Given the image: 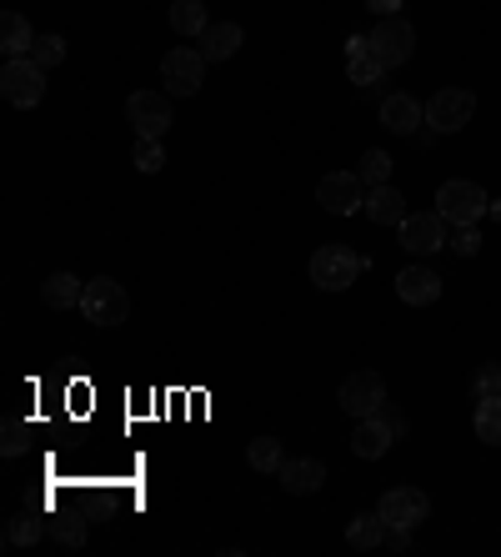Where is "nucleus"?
Listing matches in <instances>:
<instances>
[{
  "label": "nucleus",
  "mask_w": 501,
  "mask_h": 557,
  "mask_svg": "<svg viewBox=\"0 0 501 557\" xmlns=\"http://www.w3.org/2000/svg\"><path fill=\"white\" fill-rule=\"evenodd\" d=\"M361 272H366V257H356L351 247H336V242L311 251V267H306L311 286H322V292H347Z\"/></svg>",
  "instance_id": "obj_1"
},
{
  "label": "nucleus",
  "mask_w": 501,
  "mask_h": 557,
  "mask_svg": "<svg viewBox=\"0 0 501 557\" xmlns=\"http://www.w3.org/2000/svg\"><path fill=\"white\" fill-rule=\"evenodd\" d=\"M80 311H86V322H96V326H121L130 317L126 286L111 282V276H96V282H86V292H80Z\"/></svg>",
  "instance_id": "obj_2"
},
{
  "label": "nucleus",
  "mask_w": 501,
  "mask_h": 557,
  "mask_svg": "<svg viewBox=\"0 0 501 557\" xmlns=\"http://www.w3.org/2000/svg\"><path fill=\"white\" fill-rule=\"evenodd\" d=\"M437 211L451 226H476V221L491 211V196L476 182H441L437 186Z\"/></svg>",
  "instance_id": "obj_3"
},
{
  "label": "nucleus",
  "mask_w": 501,
  "mask_h": 557,
  "mask_svg": "<svg viewBox=\"0 0 501 557\" xmlns=\"http://www.w3.org/2000/svg\"><path fill=\"white\" fill-rule=\"evenodd\" d=\"M0 96H5L15 111H30V106L46 101V71H40L30 55L5 61V71H0Z\"/></svg>",
  "instance_id": "obj_4"
},
{
  "label": "nucleus",
  "mask_w": 501,
  "mask_h": 557,
  "mask_svg": "<svg viewBox=\"0 0 501 557\" xmlns=\"http://www.w3.org/2000/svg\"><path fill=\"white\" fill-rule=\"evenodd\" d=\"M161 81H166L171 96L201 91V81H206V55H201V46H176V51L161 55Z\"/></svg>",
  "instance_id": "obj_5"
},
{
  "label": "nucleus",
  "mask_w": 501,
  "mask_h": 557,
  "mask_svg": "<svg viewBox=\"0 0 501 557\" xmlns=\"http://www.w3.org/2000/svg\"><path fill=\"white\" fill-rule=\"evenodd\" d=\"M397 236L412 257H437L441 247H451L447 242V216H441V211H412V216L397 226Z\"/></svg>",
  "instance_id": "obj_6"
},
{
  "label": "nucleus",
  "mask_w": 501,
  "mask_h": 557,
  "mask_svg": "<svg viewBox=\"0 0 501 557\" xmlns=\"http://www.w3.org/2000/svg\"><path fill=\"white\" fill-rule=\"evenodd\" d=\"M476 116V96L462 91V86H447L426 101V126L437 131V136H451V131H462L466 121Z\"/></svg>",
  "instance_id": "obj_7"
},
{
  "label": "nucleus",
  "mask_w": 501,
  "mask_h": 557,
  "mask_svg": "<svg viewBox=\"0 0 501 557\" xmlns=\"http://www.w3.org/2000/svg\"><path fill=\"white\" fill-rule=\"evenodd\" d=\"M361 176L356 171H326L322 182H316V201H322L331 216H351V211L366 207V191H361Z\"/></svg>",
  "instance_id": "obj_8"
},
{
  "label": "nucleus",
  "mask_w": 501,
  "mask_h": 557,
  "mask_svg": "<svg viewBox=\"0 0 501 557\" xmlns=\"http://www.w3.org/2000/svg\"><path fill=\"white\" fill-rule=\"evenodd\" d=\"M126 116H130V126H136V136H146V141H161L171 131V101L161 91H130V101H126Z\"/></svg>",
  "instance_id": "obj_9"
},
{
  "label": "nucleus",
  "mask_w": 501,
  "mask_h": 557,
  "mask_svg": "<svg viewBox=\"0 0 501 557\" xmlns=\"http://www.w3.org/2000/svg\"><path fill=\"white\" fill-rule=\"evenodd\" d=\"M372 46H376V55L386 61V71L406 65V61L416 55V30H412V21H401V15H386V21H376Z\"/></svg>",
  "instance_id": "obj_10"
},
{
  "label": "nucleus",
  "mask_w": 501,
  "mask_h": 557,
  "mask_svg": "<svg viewBox=\"0 0 501 557\" xmlns=\"http://www.w3.org/2000/svg\"><path fill=\"white\" fill-rule=\"evenodd\" d=\"M376 512L386 518V528H422L431 518V497L422 487H391V493H381Z\"/></svg>",
  "instance_id": "obj_11"
},
{
  "label": "nucleus",
  "mask_w": 501,
  "mask_h": 557,
  "mask_svg": "<svg viewBox=\"0 0 501 557\" xmlns=\"http://www.w3.org/2000/svg\"><path fill=\"white\" fill-rule=\"evenodd\" d=\"M336 403H341V412L347 417H372L376 407L386 403V382L381 372H351L347 382H341V392H336Z\"/></svg>",
  "instance_id": "obj_12"
},
{
  "label": "nucleus",
  "mask_w": 501,
  "mask_h": 557,
  "mask_svg": "<svg viewBox=\"0 0 501 557\" xmlns=\"http://www.w3.org/2000/svg\"><path fill=\"white\" fill-rule=\"evenodd\" d=\"M381 126L397 131V136H416V131L426 126V106L416 101V96H406V91L386 96L381 101Z\"/></svg>",
  "instance_id": "obj_13"
},
{
  "label": "nucleus",
  "mask_w": 501,
  "mask_h": 557,
  "mask_svg": "<svg viewBox=\"0 0 501 557\" xmlns=\"http://www.w3.org/2000/svg\"><path fill=\"white\" fill-rule=\"evenodd\" d=\"M397 297L406 307H431L441 297V276L431 267H406V272H397Z\"/></svg>",
  "instance_id": "obj_14"
},
{
  "label": "nucleus",
  "mask_w": 501,
  "mask_h": 557,
  "mask_svg": "<svg viewBox=\"0 0 501 557\" xmlns=\"http://www.w3.org/2000/svg\"><path fill=\"white\" fill-rule=\"evenodd\" d=\"M276 478H281V487H286L291 497H311V493H322L326 462H316V457H291V462H286Z\"/></svg>",
  "instance_id": "obj_15"
},
{
  "label": "nucleus",
  "mask_w": 501,
  "mask_h": 557,
  "mask_svg": "<svg viewBox=\"0 0 501 557\" xmlns=\"http://www.w3.org/2000/svg\"><path fill=\"white\" fill-rule=\"evenodd\" d=\"M347 76L356 81V86H372V81L386 76V61L376 55L372 36H351L347 40Z\"/></svg>",
  "instance_id": "obj_16"
},
{
  "label": "nucleus",
  "mask_w": 501,
  "mask_h": 557,
  "mask_svg": "<svg viewBox=\"0 0 501 557\" xmlns=\"http://www.w3.org/2000/svg\"><path fill=\"white\" fill-rule=\"evenodd\" d=\"M366 216L376 221V226H401V221L412 216V211H406V196L397 191V186L386 182V186H372V191H366Z\"/></svg>",
  "instance_id": "obj_17"
},
{
  "label": "nucleus",
  "mask_w": 501,
  "mask_h": 557,
  "mask_svg": "<svg viewBox=\"0 0 501 557\" xmlns=\"http://www.w3.org/2000/svg\"><path fill=\"white\" fill-rule=\"evenodd\" d=\"M241 40H246V30L236 26V21H211V26L201 30V55H206V61H231V55L241 51Z\"/></svg>",
  "instance_id": "obj_18"
},
{
  "label": "nucleus",
  "mask_w": 501,
  "mask_h": 557,
  "mask_svg": "<svg viewBox=\"0 0 501 557\" xmlns=\"http://www.w3.org/2000/svg\"><path fill=\"white\" fill-rule=\"evenodd\" d=\"M80 292H86V286H80V276H76V272H51L46 282H40V301H46L51 311H71V307H80Z\"/></svg>",
  "instance_id": "obj_19"
},
{
  "label": "nucleus",
  "mask_w": 501,
  "mask_h": 557,
  "mask_svg": "<svg viewBox=\"0 0 501 557\" xmlns=\"http://www.w3.org/2000/svg\"><path fill=\"white\" fill-rule=\"evenodd\" d=\"M0 51H5V61H21V55L36 51V36H30V21L21 11H5L0 15Z\"/></svg>",
  "instance_id": "obj_20"
},
{
  "label": "nucleus",
  "mask_w": 501,
  "mask_h": 557,
  "mask_svg": "<svg viewBox=\"0 0 501 557\" xmlns=\"http://www.w3.org/2000/svg\"><path fill=\"white\" fill-rule=\"evenodd\" d=\"M391 432L376 422V417H361L356 422V432H351V453L361 457V462H376V457H386V447H391Z\"/></svg>",
  "instance_id": "obj_21"
},
{
  "label": "nucleus",
  "mask_w": 501,
  "mask_h": 557,
  "mask_svg": "<svg viewBox=\"0 0 501 557\" xmlns=\"http://www.w3.org/2000/svg\"><path fill=\"white\" fill-rule=\"evenodd\" d=\"M206 0H171V30L186 40H201V30H206Z\"/></svg>",
  "instance_id": "obj_22"
},
{
  "label": "nucleus",
  "mask_w": 501,
  "mask_h": 557,
  "mask_svg": "<svg viewBox=\"0 0 501 557\" xmlns=\"http://www.w3.org/2000/svg\"><path fill=\"white\" fill-rule=\"evenodd\" d=\"M347 537H351V547H356V553H372V547L386 543V518H381V512H361V518H351Z\"/></svg>",
  "instance_id": "obj_23"
},
{
  "label": "nucleus",
  "mask_w": 501,
  "mask_h": 557,
  "mask_svg": "<svg viewBox=\"0 0 501 557\" xmlns=\"http://www.w3.org/2000/svg\"><path fill=\"white\" fill-rule=\"evenodd\" d=\"M476 442H487V447H501V397H487V403H476Z\"/></svg>",
  "instance_id": "obj_24"
},
{
  "label": "nucleus",
  "mask_w": 501,
  "mask_h": 557,
  "mask_svg": "<svg viewBox=\"0 0 501 557\" xmlns=\"http://www.w3.org/2000/svg\"><path fill=\"white\" fill-rule=\"evenodd\" d=\"M246 462L256 467V472H281L286 453H281V442H276V437H256L251 447H246Z\"/></svg>",
  "instance_id": "obj_25"
},
{
  "label": "nucleus",
  "mask_w": 501,
  "mask_h": 557,
  "mask_svg": "<svg viewBox=\"0 0 501 557\" xmlns=\"http://www.w3.org/2000/svg\"><path fill=\"white\" fill-rule=\"evenodd\" d=\"M46 532H51L55 543H61L65 553H71V547H80V543H86V512H76V507H71V512H65V518H55Z\"/></svg>",
  "instance_id": "obj_26"
},
{
  "label": "nucleus",
  "mask_w": 501,
  "mask_h": 557,
  "mask_svg": "<svg viewBox=\"0 0 501 557\" xmlns=\"http://www.w3.org/2000/svg\"><path fill=\"white\" fill-rule=\"evenodd\" d=\"M466 392H472V403L501 397V362H481V367H476L472 382H466Z\"/></svg>",
  "instance_id": "obj_27"
},
{
  "label": "nucleus",
  "mask_w": 501,
  "mask_h": 557,
  "mask_svg": "<svg viewBox=\"0 0 501 557\" xmlns=\"http://www.w3.org/2000/svg\"><path fill=\"white\" fill-rule=\"evenodd\" d=\"M356 176L366 186H386V182H391V156H386L381 146H372V151L361 156V171H356Z\"/></svg>",
  "instance_id": "obj_28"
},
{
  "label": "nucleus",
  "mask_w": 501,
  "mask_h": 557,
  "mask_svg": "<svg viewBox=\"0 0 501 557\" xmlns=\"http://www.w3.org/2000/svg\"><path fill=\"white\" fill-rule=\"evenodd\" d=\"M30 61H36L40 71H55V65L65 61V40L55 36V30H46V36H36V51H30Z\"/></svg>",
  "instance_id": "obj_29"
},
{
  "label": "nucleus",
  "mask_w": 501,
  "mask_h": 557,
  "mask_svg": "<svg viewBox=\"0 0 501 557\" xmlns=\"http://www.w3.org/2000/svg\"><path fill=\"white\" fill-rule=\"evenodd\" d=\"M40 532H46V522H40V518H11V522H5V543H11V547H36Z\"/></svg>",
  "instance_id": "obj_30"
},
{
  "label": "nucleus",
  "mask_w": 501,
  "mask_h": 557,
  "mask_svg": "<svg viewBox=\"0 0 501 557\" xmlns=\"http://www.w3.org/2000/svg\"><path fill=\"white\" fill-rule=\"evenodd\" d=\"M372 417H376V422H381V428H386V432H391V437H397V442H401V437H406V432H412V422H406V412H401V407H397V403H381V407H376V412H372Z\"/></svg>",
  "instance_id": "obj_31"
},
{
  "label": "nucleus",
  "mask_w": 501,
  "mask_h": 557,
  "mask_svg": "<svg viewBox=\"0 0 501 557\" xmlns=\"http://www.w3.org/2000/svg\"><path fill=\"white\" fill-rule=\"evenodd\" d=\"M166 166V151H161V141H136V171H146V176H155V171Z\"/></svg>",
  "instance_id": "obj_32"
},
{
  "label": "nucleus",
  "mask_w": 501,
  "mask_h": 557,
  "mask_svg": "<svg viewBox=\"0 0 501 557\" xmlns=\"http://www.w3.org/2000/svg\"><path fill=\"white\" fill-rule=\"evenodd\" d=\"M451 247L462 251V257H476V251H481V236H476V226H462V232L451 236Z\"/></svg>",
  "instance_id": "obj_33"
},
{
  "label": "nucleus",
  "mask_w": 501,
  "mask_h": 557,
  "mask_svg": "<svg viewBox=\"0 0 501 557\" xmlns=\"http://www.w3.org/2000/svg\"><path fill=\"white\" fill-rule=\"evenodd\" d=\"M386 547L406 553V547H412V528H386Z\"/></svg>",
  "instance_id": "obj_34"
},
{
  "label": "nucleus",
  "mask_w": 501,
  "mask_h": 557,
  "mask_svg": "<svg viewBox=\"0 0 501 557\" xmlns=\"http://www.w3.org/2000/svg\"><path fill=\"white\" fill-rule=\"evenodd\" d=\"M366 5H372V11L381 15V21H386V15H397V11H401V0H366Z\"/></svg>",
  "instance_id": "obj_35"
}]
</instances>
